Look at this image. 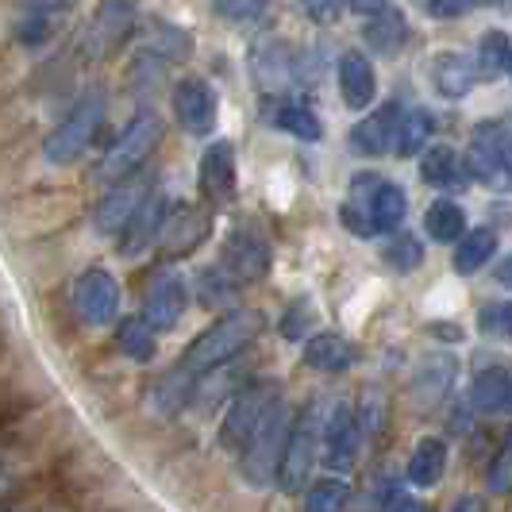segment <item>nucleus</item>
Wrapping results in <instances>:
<instances>
[{
    "instance_id": "13",
    "label": "nucleus",
    "mask_w": 512,
    "mask_h": 512,
    "mask_svg": "<svg viewBox=\"0 0 512 512\" xmlns=\"http://www.w3.org/2000/svg\"><path fill=\"white\" fill-rule=\"evenodd\" d=\"M174 116L189 135H208L216 124V97L201 77H185L174 89Z\"/></svg>"
},
{
    "instance_id": "32",
    "label": "nucleus",
    "mask_w": 512,
    "mask_h": 512,
    "mask_svg": "<svg viewBox=\"0 0 512 512\" xmlns=\"http://www.w3.org/2000/svg\"><path fill=\"white\" fill-rule=\"evenodd\" d=\"M351 501V486L343 478H320L305 493V512H343Z\"/></svg>"
},
{
    "instance_id": "4",
    "label": "nucleus",
    "mask_w": 512,
    "mask_h": 512,
    "mask_svg": "<svg viewBox=\"0 0 512 512\" xmlns=\"http://www.w3.org/2000/svg\"><path fill=\"white\" fill-rule=\"evenodd\" d=\"M162 116L151 112V108H143V112H135L131 116V124L120 131V139L108 147L101 162V178L108 181H128L147 158L154 154V147L162 143Z\"/></svg>"
},
{
    "instance_id": "10",
    "label": "nucleus",
    "mask_w": 512,
    "mask_h": 512,
    "mask_svg": "<svg viewBox=\"0 0 512 512\" xmlns=\"http://www.w3.org/2000/svg\"><path fill=\"white\" fill-rule=\"evenodd\" d=\"M455 382H459V359L447 355V351L428 355V359L416 366V374H412V382H409L412 405H416L420 412L439 409V405L451 397Z\"/></svg>"
},
{
    "instance_id": "23",
    "label": "nucleus",
    "mask_w": 512,
    "mask_h": 512,
    "mask_svg": "<svg viewBox=\"0 0 512 512\" xmlns=\"http://www.w3.org/2000/svg\"><path fill=\"white\" fill-rule=\"evenodd\" d=\"M362 39H366V47L374 54L393 58V54L405 47V39H409V20H405V12H401V8H385L378 16H370Z\"/></svg>"
},
{
    "instance_id": "25",
    "label": "nucleus",
    "mask_w": 512,
    "mask_h": 512,
    "mask_svg": "<svg viewBox=\"0 0 512 512\" xmlns=\"http://www.w3.org/2000/svg\"><path fill=\"white\" fill-rule=\"evenodd\" d=\"M409 212V197L401 185H389L382 181L374 193H370V205H366V216H370V228L374 231H397L401 220Z\"/></svg>"
},
{
    "instance_id": "14",
    "label": "nucleus",
    "mask_w": 512,
    "mask_h": 512,
    "mask_svg": "<svg viewBox=\"0 0 512 512\" xmlns=\"http://www.w3.org/2000/svg\"><path fill=\"white\" fill-rule=\"evenodd\" d=\"M462 166L478 181H493L501 170H509V135H505V124H482Z\"/></svg>"
},
{
    "instance_id": "39",
    "label": "nucleus",
    "mask_w": 512,
    "mask_h": 512,
    "mask_svg": "<svg viewBox=\"0 0 512 512\" xmlns=\"http://www.w3.org/2000/svg\"><path fill=\"white\" fill-rule=\"evenodd\" d=\"M509 328H512L509 301H497V305L482 308V332L486 335H509Z\"/></svg>"
},
{
    "instance_id": "34",
    "label": "nucleus",
    "mask_w": 512,
    "mask_h": 512,
    "mask_svg": "<svg viewBox=\"0 0 512 512\" xmlns=\"http://www.w3.org/2000/svg\"><path fill=\"white\" fill-rule=\"evenodd\" d=\"M385 262H389L397 274L416 270V266L424 262V247H420V239H416V235H405V231H397V239L385 247Z\"/></svg>"
},
{
    "instance_id": "17",
    "label": "nucleus",
    "mask_w": 512,
    "mask_h": 512,
    "mask_svg": "<svg viewBox=\"0 0 512 512\" xmlns=\"http://www.w3.org/2000/svg\"><path fill=\"white\" fill-rule=\"evenodd\" d=\"M143 193H147V181H120L97 208V231L101 235H120L135 216V208L143 205Z\"/></svg>"
},
{
    "instance_id": "40",
    "label": "nucleus",
    "mask_w": 512,
    "mask_h": 512,
    "mask_svg": "<svg viewBox=\"0 0 512 512\" xmlns=\"http://www.w3.org/2000/svg\"><path fill=\"white\" fill-rule=\"evenodd\" d=\"M262 8H266V0H220V4H216V12H220L224 20H235V24L262 16Z\"/></svg>"
},
{
    "instance_id": "26",
    "label": "nucleus",
    "mask_w": 512,
    "mask_h": 512,
    "mask_svg": "<svg viewBox=\"0 0 512 512\" xmlns=\"http://www.w3.org/2000/svg\"><path fill=\"white\" fill-rule=\"evenodd\" d=\"M493 251H497V231L493 228L462 231L451 266H455V274H478L489 258H493Z\"/></svg>"
},
{
    "instance_id": "15",
    "label": "nucleus",
    "mask_w": 512,
    "mask_h": 512,
    "mask_svg": "<svg viewBox=\"0 0 512 512\" xmlns=\"http://www.w3.org/2000/svg\"><path fill=\"white\" fill-rule=\"evenodd\" d=\"M201 193L216 205L231 201V193H235V147L224 139L201 154Z\"/></svg>"
},
{
    "instance_id": "22",
    "label": "nucleus",
    "mask_w": 512,
    "mask_h": 512,
    "mask_svg": "<svg viewBox=\"0 0 512 512\" xmlns=\"http://www.w3.org/2000/svg\"><path fill=\"white\" fill-rule=\"evenodd\" d=\"M305 366L320 370V374H343L355 366V347L335 332H320L305 343Z\"/></svg>"
},
{
    "instance_id": "5",
    "label": "nucleus",
    "mask_w": 512,
    "mask_h": 512,
    "mask_svg": "<svg viewBox=\"0 0 512 512\" xmlns=\"http://www.w3.org/2000/svg\"><path fill=\"white\" fill-rule=\"evenodd\" d=\"M316 447H320V420H316V412L293 416L282 459H278V474H274V482H278L285 497H297V493H305V486H312Z\"/></svg>"
},
{
    "instance_id": "3",
    "label": "nucleus",
    "mask_w": 512,
    "mask_h": 512,
    "mask_svg": "<svg viewBox=\"0 0 512 512\" xmlns=\"http://www.w3.org/2000/svg\"><path fill=\"white\" fill-rule=\"evenodd\" d=\"M104 120V89L101 85H93V89H85L77 104L70 108V116L58 124V128L47 135V143H43V158L51 162V166H66V162H74L77 154L89 147V139L97 135Z\"/></svg>"
},
{
    "instance_id": "11",
    "label": "nucleus",
    "mask_w": 512,
    "mask_h": 512,
    "mask_svg": "<svg viewBox=\"0 0 512 512\" xmlns=\"http://www.w3.org/2000/svg\"><path fill=\"white\" fill-rule=\"evenodd\" d=\"M224 270L235 282H258L270 270V247L251 228H235L224 243Z\"/></svg>"
},
{
    "instance_id": "18",
    "label": "nucleus",
    "mask_w": 512,
    "mask_h": 512,
    "mask_svg": "<svg viewBox=\"0 0 512 512\" xmlns=\"http://www.w3.org/2000/svg\"><path fill=\"white\" fill-rule=\"evenodd\" d=\"M339 89H343V101L347 108H370L374 93H378V77H374V66L366 62L362 51H347L339 58Z\"/></svg>"
},
{
    "instance_id": "7",
    "label": "nucleus",
    "mask_w": 512,
    "mask_h": 512,
    "mask_svg": "<svg viewBox=\"0 0 512 512\" xmlns=\"http://www.w3.org/2000/svg\"><path fill=\"white\" fill-rule=\"evenodd\" d=\"M359 436L362 432L359 420H355V409L347 401L332 405L328 416H324V424H320V447H324L320 459H324V466L332 470L335 478L355 466V459H359Z\"/></svg>"
},
{
    "instance_id": "6",
    "label": "nucleus",
    "mask_w": 512,
    "mask_h": 512,
    "mask_svg": "<svg viewBox=\"0 0 512 512\" xmlns=\"http://www.w3.org/2000/svg\"><path fill=\"white\" fill-rule=\"evenodd\" d=\"M274 397H278L274 382H255L251 389L235 393L228 412H224V424H220V447L224 451H243L247 439L255 436V428L262 424L266 409L274 405Z\"/></svg>"
},
{
    "instance_id": "45",
    "label": "nucleus",
    "mask_w": 512,
    "mask_h": 512,
    "mask_svg": "<svg viewBox=\"0 0 512 512\" xmlns=\"http://www.w3.org/2000/svg\"><path fill=\"white\" fill-rule=\"evenodd\" d=\"M428 12H432L436 20H451V16L462 12V4L459 0H428Z\"/></svg>"
},
{
    "instance_id": "12",
    "label": "nucleus",
    "mask_w": 512,
    "mask_h": 512,
    "mask_svg": "<svg viewBox=\"0 0 512 512\" xmlns=\"http://www.w3.org/2000/svg\"><path fill=\"white\" fill-rule=\"evenodd\" d=\"M185 305H189L185 278H178V274H162V278L151 285L147 301H143V324H147L151 332H170V328L181 320Z\"/></svg>"
},
{
    "instance_id": "31",
    "label": "nucleus",
    "mask_w": 512,
    "mask_h": 512,
    "mask_svg": "<svg viewBox=\"0 0 512 512\" xmlns=\"http://www.w3.org/2000/svg\"><path fill=\"white\" fill-rule=\"evenodd\" d=\"M432 135V116L424 108H412V112H401L397 120V135H393V151L397 154H416Z\"/></svg>"
},
{
    "instance_id": "47",
    "label": "nucleus",
    "mask_w": 512,
    "mask_h": 512,
    "mask_svg": "<svg viewBox=\"0 0 512 512\" xmlns=\"http://www.w3.org/2000/svg\"><path fill=\"white\" fill-rule=\"evenodd\" d=\"M389 512H428V509H424L420 501H412V497H405V493H401V497L393 501V509H389Z\"/></svg>"
},
{
    "instance_id": "48",
    "label": "nucleus",
    "mask_w": 512,
    "mask_h": 512,
    "mask_svg": "<svg viewBox=\"0 0 512 512\" xmlns=\"http://www.w3.org/2000/svg\"><path fill=\"white\" fill-rule=\"evenodd\" d=\"M35 4V12H62V8H70L74 0H31Z\"/></svg>"
},
{
    "instance_id": "2",
    "label": "nucleus",
    "mask_w": 512,
    "mask_h": 512,
    "mask_svg": "<svg viewBox=\"0 0 512 512\" xmlns=\"http://www.w3.org/2000/svg\"><path fill=\"white\" fill-rule=\"evenodd\" d=\"M289 424H293V409L285 405V397L278 393L274 405L262 416V424L255 428V436L247 439V447H243V478H247L251 489L274 486V474H278V459H282Z\"/></svg>"
},
{
    "instance_id": "33",
    "label": "nucleus",
    "mask_w": 512,
    "mask_h": 512,
    "mask_svg": "<svg viewBox=\"0 0 512 512\" xmlns=\"http://www.w3.org/2000/svg\"><path fill=\"white\" fill-rule=\"evenodd\" d=\"M274 124L285 131V135H293V139H305V143H320V120L308 112L305 104H282L278 112H274Z\"/></svg>"
},
{
    "instance_id": "8",
    "label": "nucleus",
    "mask_w": 512,
    "mask_h": 512,
    "mask_svg": "<svg viewBox=\"0 0 512 512\" xmlns=\"http://www.w3.org/2000/svg\"><path fill=\"white\" fill-rule=\"evenodd\" d=\"M131 27H135V8H131L128 0H108L101 12L93 16V24L85 27V35H81V58L97 62V58L116 54L128 43Z\"/></svg>"
},
{
    "instance_id": "19",
    "label": "nucleus",
    "mask_w": 512,
    "mask_h": 512,
    "mask_svg": "<svg viewBox=\"0 0 512 512\" xmlns=\"http://www.w3.org/2000/svg\"><path fill=\"white\" fill-rule=\"evenodd\" d=\"M397 120H401V108H397V104H385V108H378L374 116H366L362 124H355V131H351V147H355L359 154L393 151Z\"/></svg>"
},
{
    "instance_id": "36",
    "label": "nucleus",
    "mask_w": 512,
    "mask_h": 512,
    "mask_svg": "<svg viewBox=\"0 0 512 512\" xmlns=\"http://www.w3.org/2000/svg\"><path fill=\"white\" fill-rule=\"evenodd\" d=\"M486 486H489V497H509V489H512V451H509V443H501V447H497V455L489 459Z\"/></svg>"
},
{
    "instance_id": "35",
    "label": "nucleus",
    "mask_w": 512,
    "mask_h": 512,
    "mask_svg": "<svg viewBox=\"0 0 512 512\" xmlns=\"http://www.w3.org/2000/svg\"><path fill=\"white\" fill-rule=\"evenodd\" d=\"M235 278H231L228 270L220 266V270H205L201 274V305L205 308H220V305H228L231 297H235Z\"/></svg>"
},
{
    "instance_id": "43",
    "label": "nucleus",
    "mask_w": 512,
    "mask_h": 512,
    "mask_svg": "<svg viewBox=\"0 0 512 512\" xmlns=\"http://www.w3.org/2000/svg\"><path fill=\"white\" fill-rule=\"evenodd\" d=\"M343 224L355 231V235H374L370 216H366V208H362L359 201H347V205H343Z\"/></svg>"
},
{
    "instance_id": "9",
    "label": "nucleus",
    "mask_w": 512,
    "mask_h": 512,
    "mask_svg": "<svg viewBox=\"0 0 512 512\" xmlns=\"http://www.w3.org/2000/svg\"><path fill=\"white\" fill-rule=\"evenodd\" d=\"M116 308H120V285L108 270H85L74 285V312L81 324L89 328H101L116 320Z\"/></svg>"
},
{
    "instance_id": "44",
    "label": "nucleus",
    "mask_w": 512,
    "mask_h": 512,
    "mask_svg": "<svg viewBox=\"0 0 512 512\" xmlns=\"http://www.w3.org/2000/svg\"><path fill=\"white\" fill-rule=\"evenodd\" d=\"M351 4V12H359V16H378V12H385V8H393V0H347Z\"/></svg>"
},
{
    "instance_id": "30",
    "label": "nucleus",
    "mask_w": 512,
    "mask_h": 512,
    "mask_svg": "<svg viewBox=\"0 0 512 512\" xmlns=\"http://www.w3.org/2000/svg\"><path fill=\"white\" fill-rule=\"evenodd\" d=\"M420 178L439 189H451L462 178V158L451 147H432L420 162Z\"/></svg>"
},
{
    "instance_id": "1",
    "label": "nucleus",
    "mask_w": 512,
    "mask_h": 512,
    "mask_svg": "<svg viewBox=\"0 0 512 512\" xmlns=\"http://www.w3.org/2000/svg\"><path fill=\"white\" fill-rule=\"evenodd\" d=\"M262 328H266V316H262L258 308H235V312H228L224 320H216L208 332H201L189 343V351H185V359H181L178 370L189 374V378L212 374V370H220V366L231 362L235 355H243L258 339Z\"/></svg>"
},
{
    "instance_id": "24",
    "label": "nucleus",
    "mask_w": 512,
    "mask_h": 512,
    "mask_svg": "<svg viewBox=\"0 0 512 512\" xmlns=\"http://www.w3.org/2000/svg\"><path fill=\"white\" fill-rule=\"evenodd\" d=\"M443 474H447V443L443 439H420L416 443V451L409 455V466H405V478H409L412 486L428 489V486H439L443 482Z\"/></svg>"
},
{
    "instance_id": "38",
    "label": "nucleus",
    "mask_w": 512,
    "mask_h": 512,
    "mask_svg": "<svg viewBox=\"0 0 512 512\" xmlns=\"http://www.w3.org/2000/svg\"><path fill=\"white\" fill-rule=\"evenodd\" d=\"M359 420V432H366V436H378L385 428V397L382 393H366L362 397V416H355Z\"/></svg>"
},
{
    "instance_id": "42",
    "label": "nucleus",
    "mask_w": 512,
    "mask_h": 512,
    "mask_svg": "<svg viewBox=\"0 0 512 512\" xmlns=\"http://www.w3.org/2000/svg\"><path fill=\"white\" fill-rule=\"evenodd\" d=\"M301 4V12H305L308 20H316V24H332L335 12H339V0H297Z\"/></svg>"
},
{
    "instance_id": "49",
    "label": "nucleus",
    "mask_w": 512,
    "mask_h": 512,
    "mask_svg": "<svg viewBox=\"0 0 512 512\" xmlns=\"http://www.w3.org/2000/svg\"><path fill=\"white\" fill-rule=\"evenodd\" d=\"M462 4V12H466V4H470V8H482V4H493V0H459Z\"/></svg>"
},
{
    "instance_id": "29",
    "label": "nucleus",
    "mask_w": 512,
    "mask_h": 512,
    "mask_svg": "<svg viewBox=\"0 0 512 512\" xmlns=\"http://www.w3.org/2000/svg\"><path fill=\"white\" fill-rule=\"evenodd\" d=\"M116 343H120V351H124L131 362H151L154 351H158V343H154V332L147 328V324H143V316H128V320H120Z\"/></svg>"
},
{
    "instance_id": "20",
    "label": "nucleus",
    "mask_w": 512,
    "mask_h": 512,
    "mask_svg": "<svg viewBox=\"0 0 512 512\" xmlns=\"http://www.w3.org/2000/svg\"><path fill=\"white\" fill-rule=\"evenodd\" d=\"M470 405L482 416H505L512 405V378L505 366H489L470 385Z\"/></svg>"
},
{
    "instance_id": "27",
    "label": "nucleus",
    "mask_w": 512,
    "mask_h": 512,
    "mask_svg": "<svg viewBox=\"0 0 512 512\" xmlns=\"http://www.w3.org/2000/svg\"><path fill=\"white\" fill-rule=\"evenodd\" d=\"M509 66H512L509 35L505 31H486L482 43H478V66H474V74H482L486 81H497V77H509Z\"/></svg>"
},
{
    "instance_id": "16",
    "label": "nucleus",
    "mask_w": 512,
    "mask_h": 512,
    "mask_svg": "<svg viewBox=\"0 0 512 512\" xmlns=\"http://www.w3.org/2000/svg\"><path fill=\"white\" fill-rule=\"evenodd\" d=\"M166 228V197L154 193V197H143V205L135 208V216L128 220V228L120 231L124 235V255L135 258L139 251H147L154 239Z\"/></svg>"
},
{
    "instance_id": "46",
    "label": "nucleus",
    "mask_w": 512,
    "mask_h": 512,
    "mask_svg": "<svg viewBox=\"0 0 512 512\" xmlns=\"http://www.w3.org/2000/svg\"><path fill=\"white\" fill-rule=\"evenodd\" d=\"M447 512H486V497H478V493H466V497H459L455 505Z\"/></svg>"
},
{
    "instance_id": "21",
    "label": "nucleus",
    "mask_w": 512,
    "mask_h": 512,
    "mask_svg": "<svg viewBox=\"0 0 512 512\" xmlns=\"http://www.w3.org/2000/svg\"><path fill=\"white\" fill-rule=\"evenodd\" d=\"M432 81H436V89L447 101H459V97H466V93L474 89L478 74H474V62H470L466 54L443 51L432 58Z\"/></svg>"
},
{
    "instance_id": "28",
    "label": "nucleus",
    "mask_w": 512,
    "mask_h": 512,
    "mask_svg": "<svg viewBox=\"0 0 512 512\" xmlns=\"http://www.w3.org/2000/svg\"><path fill=\"white\" fill-rule=\"evenodd\" d=\"M424 228L436 243H459L466 231V212L455 201H436L424 212Z\"/></svg>"
},
{
    "instance_id": "41",
    "label": "nucleus",
    "mask_w": 512,
    "mask_h": 512,
    "mask_svg": "<svg viewBox=\"0 0 512 512\" xmlns=\"http://www.w3.org/2000/svg\"><path fill=\"white\" fill-rule=\"evenodd\" d=\"M308 324H312V308H308V305H297L293 312H285L282 335H285V339H305Z\"/></svg>"
},
{
    "instance_id": "37",
    "label": "nucleus",
    "mask_w": 512,
    "mask_h": 512,
    "mask_svg": "<svg viewBox=\"0 0 512 512\" xmlns=\"http://www.w3.org/2000/svg\"><path fill=\"white\" fill-rule=\"evenodd\" d=\"M158 35H162V39H151V47L166 51V58H174V62H178V58H189V51H193V43H189V31L158 24Z\"/></svg>"
}]
</instances>
